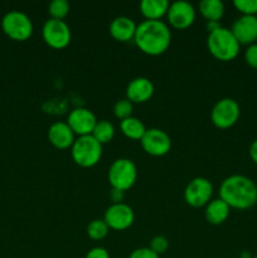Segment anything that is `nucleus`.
Masks as SVG:
<instances>
[{
    "mask_svg": "<svg viewBox=\"0 0 257 258\" xmlns=\"http://www.w3.org/2000/svg\"><path fill=\"white\" fill-rule=\"evenodd\" d=\"M72 159L81 168H92L102 158V145L92 135L80 136L71 148Z\"/></svg>",
    "mask_w": 257,
    "mask_h": 258,
    "instance_id": "obj_4",
    "label": "nucleus"
},
{
    "mask_svg": "<svg viewBox=\"0 0 257 258\" xmlns=\"http://www.w3.org/2000/svg\"><path fill=\"white\" fill-rule=\"evenodd\" d=\"M43 40L53 49H63L71 43V29L65 20L49 19L43 24Z\"/></svg>",
    "mask_w": 257,
    "mask_h": 258,
    "instance_id": "obj_8",
    "label": "nucleus"
},
{
    "mask_svg": "<svg viewBox=\"0 0 257 258\" xmlns=\"http://www.w3.org/2000/svg\"><path fill=\"white\" fill-rule=\"evenodd\" d=\"M207 47H208L209 53L216 59L221 62H231L238 55L241 44L236 39L231 29L218 27L208 34Z\"/></svg>",
    "mask_w": 257,
    "mask_h": 258,
    "instance_id": "obj_3",
    "label": "nucleus"
},
{
    "mask_svg": "<svg viewBox=\"0 0 257 258\" xmlns=\"http://www.w3.org/2000/svg\"><path fill=\"white\" fill-rule=\"evenodd\" d=\"M134 103L130 102L127 98H122V100H118L117 102L113 106V113L117 118H120L121 121L125 120V118L131 117L133 116L134 111Z\"/></svg>",
    "mask_w": 257,
    "mask_h": 258,
    "instance_id": "obj_25",
    "label": "nucleus"
},
{
    "mask_svg": "<svg viewBox=\"0 0 257 258\" xmlns=\"http://www.w3.org/2000/svg\"><path fill=\"white\" fill-rule=\"evenodd\" d=\"M75 136L68 123L62 122V121L52 123L48 128V140L55 149H59V150L72 148L76 140Z\"/></svg>",
    "mask_w": 257,
    "mask_h": 258,
    "instance_id": "obj_16",
    "label": "nucleus"
},
{
    "mask_svg": "<svg viewBox=\"0 0 257 258\" xmlns=\"http://www.w3.org/2000/svg\"><path fill=\"white\" fill-rule=\"evenodd\" d=\"M108 181L111 188L126 191L134 186L138 179L135 163L127 158H120L112 161L108 169Z\"/></svg>",
    "mask_w": 257,
    "mask_h": 258,
    "instance_id": "obj_5",
    "label": "nucleus"
},
{
    "mask_svg": "<svg viewBox=\"0 0 257 258\" xmlns=\"http://www.w3.org/2000/svg\"><path fill=\"white\" fill-rule=\"evenodd\" d=\"M108 226L103 219H93L87 226V236L93 241H101L108 234Z\"/></svg>",
    "mask_w": 257,
    "mask_h": 258,
    "instance_id": "obj_23",
    "label": "nucleus"
},
{
    "mask_svg": "<svg viewBox=\"0 0 257 258\" xmlns=\"http://www.w3.org/2000/svg\"><path fill=\"white\" fill-rule=\"evenodd\" d=\"M67 123L73 134L80 138V136L92 135L93 128L97 123V118H96L95 113L88 108L77 107L70 112Z\"/></svg>",
    "mask_w": 257,
    "mask_h": 258,
    "instance_id": "obj_13",
    "label": "nucleus"
},
{
    "mask_svg": "<svg viewBox=\"0 0 257 258\" xmlns=\"http://www.w3.org/2000/svg\"><path fill=\"white\" fill-rule=\"evenodd\" d=\"M92 136L101 144H107L115 136V127H113L112 123L107 120H101L97 121L95 128L92 131Z\"/></svg>",
    "mask_w": 257,
    "mask_h": 258,
    "instance_id": "obj_22",
    "label": "nucleus"
},
{
    "mask_svg": "<svg viewBox=\"0 0 257 258\" xmlns=\"http://www.w3.org/2000/svg\"><path fill=\"white\" fill-rule=\"evenodd\" d=\"M166 17L171 27L183 30L190 27L196 20V9L190 3L179 0L169 5Z\"/></svg>",
    "mask_w": 257,
    "mask_h": 258,
    "instance_id": "obj_12",
    "label": "nucleus"
},
{
    "mask_svg": "<svg viewBox=\"0 0 257 258\" xmlns=\"http://www.w3.org/2000/svg\"><path fill=\"white\" fill-rule=\"evenodd\" d=\"M229 212H231V208L221 198H217L207 204L204 216L209 223L219 226L227 221V218L229 217Z\"/></svg>",
    "mask_w": 257,
    "mask_h": 258,
    "instance_id": "obj_18",
    "label": "nucleus"
},
{
    "mask_svg": "<svg viewBox=\"0 0 257 258\" xmlns=\"http://www.w3.org/2000/svg\"><path fill=\"white\" fill-rule=\"evenodd\" d=\"M85 258H110V254L103 247H95L87 252Z\"/></svg>",
    "mask_w": 257,
    "mask_h": 258,
    "instance_id": "obj_30",
    "label": "nucleus"
},
{
    "mask_svg": "<svg viewBox=\"0 0 257 258\" xmlns=\"http://www.w3.org/2000/svg\"><path fill=\"white\" fill-rule=\"evenodd\" d=\"M123 193H125V191L118 190V189H115V188H111L110 199H111V202H112V204L122 203V201H123Z\"/></svg>",
    "mask_w": 257,
    "mask_h": 258,
    "instance_id": "obj_31",
    "label": "nucleus"
},
{
    "mask_svg": "<svg viewBox=\"0 0 257 258\" xmlns=\"http://www.w3.org/2000/svg\"><path fill=\"white\" fill-rule=\"evenodd\" d=\"M253 258H257V256H256V257H253Z\"/></svg>",
    "mask_w": 257,
    "mask_h": 258,
    "instance_id": "obj_33",
    "label": "nucleus"
},
{
    "mask_svg": "<svg viewBox=\"0 0 257 258\" xmlns=\"http://www.w3.org/2000/svg\"><path fill=\"white\" fill-rule=\"evenodd\" d=\"M2 29L10 39L24 42L32 37L34 27H33L32 19L25 13L12 10L3 17Z\"/></svg>",
    "mask_w": 257,
    "mask_h": 258,
    "instance_id": "obj_6",
    "label": "nucleus"
},
{
    "mask_svg": "<svg viewBox=\"0 0 257 258\" xmlns=\"http://www.w3.org/2000/svg\"><path fill=\"white\" fill-rule=\"evenodd\" d=\"M199 13L207 22L218 23L224 15V4L221 0H202Z\"/></svg>",
    "mask_w": 257,
    "mask_h": 258,
    "instance_id": "obj_20",
    "label": "nucleus"
},
{
    "mask_svg": "<svg viewBox=\"0 0 257 258\" xmlns=\"http://www.w3.org/2000/svg\"><path fill=\"white\" fill-rule=\"evenodd\" d=\"M248 154H249V158H251V160L257 165V139L256 140L252 141L251 145H249Z\"/></svg>",
    "mask_w": 257,
    "mask_h": 258,
    "instance_id": "obj_32",
    "label": "nucleus"
},
{
    "mask_svg": "<svg viewBox=\"0 0 257 258\" xmlns=\"http://www.w3.org/2000/svg\"><path fill=\"white\" fill-rule=\"evenodd\" d=\"M212 196H213V185L208 179L203 176L194 178L184 189V201L193 208L206 207L212 201Z\"/></svg>",
    "mask_w": 257,
    "mask_h": 258,
    "instance_id": "obj_9",
    "label": "nucleus"
},
{
    "mask_svg": "<svg viewBox=\"0 0 257 258\" xmlns=\"http://www.w3.org/2000/svg\"><path fill=\"white\" fill-rule=\"evenodd\" d=\"M70 3L67 0H53L48 5V13H49L52 19L63 20L70 13Z\"/></svg>",
    "mask_w": 257,
    "mask_h": 258,
    "instance_id": "obj_24",
    "label": "nucleus"
},
{
    "mask_svg": "<svg viewBox=\"0 0 257 258\" xmlns=\"http://www.w3.org/2000/svg\"><path fill=\"white\" fill-rule=\"evenodd\" d=\"M233 7L242 15H257V0H234Z\"/></svg>",
    "mask_w": 257,
    "mask_h": 258,
    "instance_id": "obj_26",
    "label": "nucleus"
},
{
    "mask_svg": "<svg viewBox=\"0 0 257 258\" xmlns=\"http://www.w3.org/2000/svg\"><path fill=\"white\" fill-rule=\"evenodd\" d=\"M241 115V108L238 102L233 98H222L217 101L211 111V120L213 125L218 128H229L238 121Z\"/></svg>",
    "mask_w": 257,
    "mask_h": 258,
    "instance_id": "obj_7",
    "label": "nucleus"
},
{
    "mask_svg": "<svg viewBox=\"0 0 257 258\" xmlns=\"http://www.w3.org/2000/svg\"><path fill=\"white\" fill-rule=\"evenodd\" d=\"M154 95V85L149 78L136 77L126 87V98L133 103L148 102Z\"/></svg>",
    "mask_w": 257,
    "mask_h": 258,
    "instance_id": "obj_15",
    "label": "nucleus"
},
{
    "mask_svg": "<svg viewBox=\"0 0 257 258\" xmlns=\"http://www.w3.org/2000/svg\"><path fill=\"white\" fill-rule=\"evenodd\" d=\"M244 60H246L247 66H249L252 70L257 71V43L247 45L246 50H244Z\"/></svg>",
    "mask_w": 257,
    "mask_h": 258,
    "instance_id": "obj_28",
    "label": "nucleus"
},
{
    "mask_svg": "<svg viewBox=\"0 0 257 258\" xmlns=\"http://www.w3.org/2000/svg\"><path fill=\"white\" fill-rule=\"evenodd\" d=\"M136 28H138V24L131 18L121 15V17H116L111 22L108 30L113 39L118 42H128V40H134Z\"/></svg>",
    "mask_w": 257,
    "mask_h": 258,
    "instance_id": "obj_17",
    "label": "nucleus"
},
{
    "mask_svg": "<svg viewBox=\"0 0 257 258\" xmlns=\"http://www.w3.org/2000/svg\"><path fill=\"white\" fill-rule=\"evenodd\" d=\"M120 130L126 138L131 139V140L140 141L148 128L145 127V125H144V122L140 118L131 116V117H127L125 118V120L121 121Z\"/></svg>",
    "mask_w": 257,
    "mask_h": 258,
    "instance_id": "obj_21",
    "label": "nucleus"
},
{
    "mask_svg": "<svg viewBox=\"0 0 257 258\" xmlns=\"http://www.w3.org/2000/svg\"><path fill=\"white\" fill-rule=\"evenodd\" d=\"M169 5L166 0H143L139 7L146 20H160L168 13Z\"/></svg>",
    "mask_w": 257,
    "mask_h": 258,
    "instance_id": "obj_19",
    "label": "nucleus"
},
{
    "mask_svg": "<svg viewBox=\"0 0 257 258\" xmlns=\"http://www.w3.org/2000/svg\"><path fill=\"white\" fill-rule=\"evenodd\" d=\"M149 248L155 252L158 256L165 253L169 248V241L164 236H155L150 241V247Z\"/></svg>",
    "mask_w": 257,
    "mask_h": 258,
    "instance_id": "obj_27",
    "label": "nucleus"
},
{
    "mask_svg": "<svg viewBox=\"0 0 257 258\" xmlns=\"http://www.w3.org/2000/svg\"><path fill=\"white\" fill-rule=\"evenodd\" d=\"M231 32L239 44H254L257 42V15H241L234 20Z\"/></svg>",
    "mask_w": 257,
    "mask_h": 258,
    "instance_id": "obj_14",
    "label": "nucleus"
},
{
    "mask_svg": "<svg viewBox=\"0 0 257 258\" xmlns=\"http://www.w3.org/2000/svg\"><path fill=\"white\" fill-rule=\"evenodd\" d=\"M128 258H159V256L149 247H141V248L134 249Z\"/></svg>",
    "mask_w": 257,
    "mask_h": 258,
    "instance_id": "obj_29",
    "label": "nucleus"
},
{
    "mask_svg": "<svg viewBox=\"0 0 257 258\" xmlns=\"http://www.w3.org/2000/svg\"><path fill=\"white\" fill-rule=\"evenodd\" d=\"M140 143L144 151L151 156H164L171 149L170 136L161 128H148Z\"/></svg>",
    "mask_w": 257,
    "mask_h": 258,
    "instance_id": "obj_10",
    "label": "nucleus"
},
{
    "mask_svg": "<svg viewBox=\"0 0 257 258\" xmlns=\"http://www.w3.org/2000/svg\"><path fill=\"white\" fill-rule=\"evenodd\" d=\"M219 198L229 208L244 211L257 204V185L246 175H229L219 186Z\"/></svg>",
    "mask_w": 257,
    "mask_h": 258,
    "instance_id": "obj_1",
    "label": "nucleus"
},
{
    "mask_svg": "<svg viewBox=\"0 0 257 258\" xmlns=\"http://www.w3.org/2000/svg\"><path fill=\"white\" fill-rule=\"evenodd\" d=\"M134 42L148 55H160L169 48L171 32L161 20H144L138 25Z\"/></svg>",
    "mask_w": 257,
    "mask_h": 258,
    "instance_id": "obj_2",
    "label": "nucleus"
},
{
    "mask_svg": "<svg viewBox=\"0 0 257 258\" xmlns=\"http://www.w3.org/2000/svg\"><path fill=\"white\" fill-rule=\"evenodd\" d=\"M103 221L108 228L113 231H125L133 226L135 221V213L133 208L125 203L111 204L105 212Z\"/></svg>",
    "mask_w": 257,
    "mask_h": 258,
    "instance_id": "obj_11",
    "label": "nucleus"
}]
</instances>
